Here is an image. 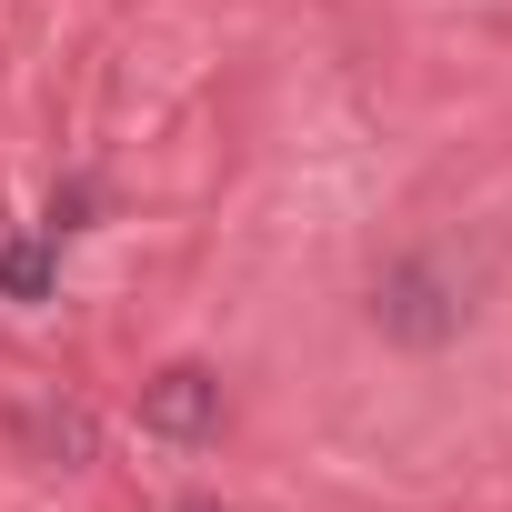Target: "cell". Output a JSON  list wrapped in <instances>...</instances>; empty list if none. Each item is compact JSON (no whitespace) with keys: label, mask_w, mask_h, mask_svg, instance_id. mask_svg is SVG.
I'll use <instances>...</instances> for the list:
<instances>
[{"label":"cell","mask_w":512,"mask_h":512,"mask_svg":"<svg viewBox=\"0 0 512 512\" xmlns=\"http://www.w3.org/2000/svg\"><path fill=\"white\" fill-rule=\"evenodd\" d=\"M171 512H221V502H211V492H191V502H171Z\"/></svg>","instance_id":"obj_5"},{"label":"cell","mask_w":512,"mask_h":512,"mask_svg":"<svg viewBox=\"0 0 512 512\" xmlns=\"http://www.w3.org/2000/svg\"><path fill=\"white\" fill-rule=\"evenodd\" d=\"M51 282H61V241L51 231H31V241H0V302H51Z\"/></svg>","instance_id":"obj_4"},{"label":"cell","mask_w":512,"mask_h":512,"mask_svg":"<svg viewBox=\"0 0 512 512\" xmlns=\"http://www.w3.org/2000/svg\"><path fill=\"white\" fill-rule=\"evenodd\" d=\"M11 442H21L41 472H91V462H101V422H91V402H61V392L11 402Z\"/></svg>","instance_id":"obj_3"},{"label":"cell","mask_w":512,"mask_h":512,"mask_svg":"<svg viewBox=\"0 0 512 512\" xmlns=\"http://www.w3.org/2000/svg\"><path fill=\"white\" fill-rule=\"evenodd\" d=\"M372 332L382 342H402V352H442V342H462V322H472V272L452 262L442 241H422V251H402V262H382L372 272Z\"/></svg>","instance_id":"obj_1"},{"label":"cell","mask_w":512,"mask_h":512,"mask_svg":"<svg viewBox=\"0 0 512 512\" xmlns=\"http://www.w3.org/2000/svg\"><path fill=\"white\" fill-rule=\"evenodd\" d=\"M221 372H201V362H161L151 382H141V432H161V442H211L221 432Z\"/></svg>","instance_id":"obj_2"}]
</instances>
